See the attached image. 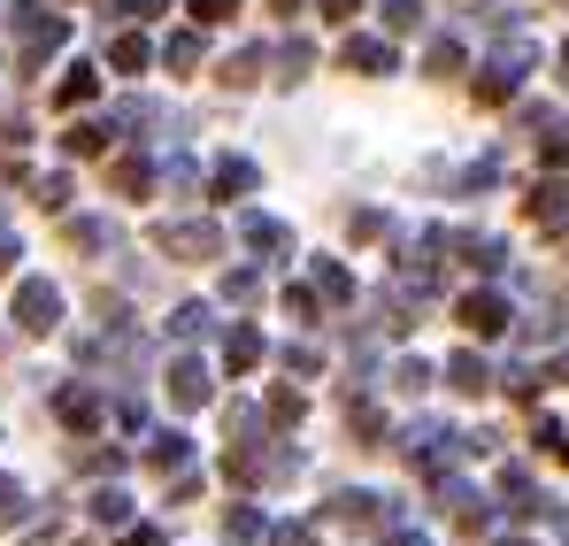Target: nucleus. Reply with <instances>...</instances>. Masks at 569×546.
<instances>
[{
	"mask_svg": "<svg viewBox=\"0 0 569 546\" xmlns=\"http://www.w3.org/2000/svg\"><path fill=\"white\" fill-rule=\"evenodd\" d=\"M462 324H470L477 339H500L516 316H508V300H500V292H470V300H462Z\"/></svg>",
	"mask_w": 569,
	"mask_h": 546,
	"instance_id": "6",
	"label": "nucleus"
},
{
	"mask_svg": "<svg viewBox=\"0 0 569 546\" xmlns=\"http://www.w3.org/2000/svg\"><path fill=\"white\" fill-rule=\"evenodd\" d=\"M86 469H93V477H116V469H123V455H116V447H100V455H86Z\"/></svg>",
	"mask_w": 569,
	"mask_h": 546,
	"instance_id": "35",
	"label": "nucleus"
},
{
	"mask_svg": "<svg viewBox=\"0 0 569 546\" xmlns=\"http://www.w3.org/2000/svg\"><path fill=\"white\" fill-rule=\"evenodd\" d=\"M54 416H62L70 431H93V424H100V393H93V385H62V400H54Z\"/></svg>",
	"mask_w": 569,
	"mask_h": 546,
	"instance_id": "8",
	"label": "nucleus"
},
{
	"mask_svg": "<svg viewBox=\"0 0 569 546\" xmlns=\"http://www.w3.org/2000/svg\"><path fill=\"white\" fill-rule=\"evenodd\" d=\"M423 62H431V78H455V70H462V47H455V39H431Z\"/></svg>",
	"mask_w": 569,
	"mask_h": 546,
	"instance_id": "25",
	"label": "nucleus"
},
{
	"mask_svg": "<svg viewBox=\"0 0 569 546\" xmlns=\"http://www.w3.org/2000/svg\"><path fill=\"white\" fill-rule=\"evenodd\" d=\"M170 400H178V408H208V400H216V369L200 363V355H178V363H170Z\"/></svg>",
	"mask_w": 569,
	"mask_h": 546,
	"instance_id": "3",
	"label": "nucleus"
},
{
	"mask_svg": "<svg viewBox=\"0 0 569 546\" xmlns=\"http://www.w3.org/2000/svg\"><path fill=\"white\" fill-rule=\"evenodd\" d=\"M16 324H23V331H39V339H47V331H54V324H62V292H54V285H47V277H23V285H16Z\"/></svg>",
	"mask_w": 569,
	"mask_h": 546,
	"instance_id": "2",
	"label": "nucleus"
},
{
	"mask_svg": "<svg viewBox=\"0 0 569 546\" xmlns=\"http://www.w3.org/2000/svg\"><path fill=\"white\" fill-rule=\"evenodd\" d=\"M423 16H416V0H385V31H416Z\"/></svg>",
	"mask_w": 569,
	"mask_h": 546,
	"instance_id": "30",
	"label": "nucleus"
},
{
	"mask_svg": "<svg viewBox=\"0 0 569 546\" xmlns=\"http://www.w3.org/2000/svg\"><path fill=\"white\" fill-rule=\"evenodd\" d=\"M270 546H316V532H308V524H278V532H270Z\"/></svg>",
	"mask_w": 569,
	"mask_h": 546,
	"instance_id": "33",
	"label": "nucleus"
},
{
	"mask_svg": "<svg viewBox=\"0 0 569 546\" xmlns=\"http://www.w3.org/2000/svg\"><path fill=\"white\" fill-rule=\"evenodd\" d=\"M347 70L392 78V70H400V54H392V39H347Z\"/></svg>",
	"mask_w": 569,
	"mask_h": 546,
	"instance_id": "9",
	"label": "nucleus"
},
{
	"mask_svg": "<svg viewBox=\"0 0 569 546\" xmlns=\"http://www.w3.org/2000/svg\"><path fill=\"white\" fill-rule=\"evenodd\" d=\"M239 231H247V247H254V255H284V247H292V239H284V224H278V216H247Z\"/></svg>",
	"mask_w": 569,
	"mask_h": 546,
	"instance_id": "14",
	"label": "nucleus"
},
{
	"mask_svg": "<svg viewBox=\"0 0 569 546\" xmlns=\"http://www.w3.org/2000/svg\"><path fill=\"white\" fill-rule=\"evenodd\" d=\"M392 385H400V393H423V385H431V369H423V363H400V369H392Z\"/></svg>",
	"mask_w": 569,
	"mask_h": 546,
	"instance_id": "32",
	"label": "nucleus"
},
{
	"mask_svg": "<svg viewBox=\"0 0 569 546\" xmlns=\"http://www.w3.org/2000/svg\"><path fill=\"white\" fill-rule=\"evenodd\" d=\"M447 385H455V393H492L485 355H470V347H462V355H447Z\"/></svg>",
	"mask_w": 569,
	"mask_h": 546,
	"instance_id": "11",
	"label": "nucleus"
},
{
	"mask_svg": "<svg viewBox=\"0 0 569 546\" xmlns=\"http://www.w3.org/2000/svg\"><path fill=\"white\" fill-rule=\"evenodd\" d=\"M539 447H547V455H555V461H569V431H562V424H555V416H539Z\"/></svg>",
	"mask_w": 569,
	"mask_h": 546,
	"instance_id": "29",
	"label": "nucleus"
},
{
	"mask_svg": "<svg viewBox=\"0 0 569 546\" xmlns=\"http://www.w3.org/2000/svg\"><path fill=\"white\" fill-rule=\"evenodd\" d=\"M23 516H31V493H23L16 477H0V532H16Z\"/></svg>",
	"mask_w": 569,
	"mask_h": 546,
	"instance_id": "19",
	"label": "nucleus"
},
{
	"mask_svg": "<svg viewBox=\"0 0 569 546\" xmlns=\"http://www.w3.org/2000/svg\"><path fill=\"white\" fill-rule=\"evenodd\" d=\"M316 292L323 300H355V277L339 270V262H316Z\"/></svg>",
	"mask_w": 569,
	"mask_h": 546,
	"instance_id": "24",
	"label": "nucleus"
},
{
	"mask_svg": "<svg viewBox=\"0 0 569 546\" xmlns=\"http://www.w3.org/2000/svg\"><path fill=\"white\" fill-rule=\"evenodd\" d=\"M223 363H231V369H254V363H262V339H254V331L239 324V331L223 339Z\"/></svg>",
	"mask_w": 569,
	"mask_h": 546,
	"instance_id": "20",
	"label": "nucleus"
},
{
	"mask_svg": "<svg viewBox=\"0 0 569 546\" xmlns=\"http://www.w3.org/2000/svg\"><path fill=\"white\" fill-rule=\"evenodd\" d=\"M223 539L231 546H270V516H262V508H223Z\"/></svg>",
	"mask_w": 569,
	"mask_h": 546,
	"instance_id": "10",
	"label": "nucleus"
},
{
	"mask_svg": "<svg viewBox=\"0 0 569 546\" xmlns=\"http://www.w3.org/2000/svg\"><path fill=\"white\" fill-rule=\"evenodd\" d=\"M531 216H539V224H569V185L547 178L539 192H531Z\"/></svg>",
	"mask_w": 569,
	"mask_h": 546,
	"instance_id": "16",
	"label": "nucleus"
},
{
	"mask_svg": "<svg viewBox=\"0 0 569 546\" xmlns=\"http://www.w3.org/2000/svg\"><path fill=\"white\" fill-rule=\"evenodd\" d=\"M239 192H254V162L247 155H223L216 162V200H239Z\"/></svg>",
	"mask_w": 569,
	"mask_h": 546,
	"instance_id": "13",
	"label": "nucleus"
},
{
	"mask_svg": "<svg viewBox=\"0 0 569 546\" xmlns=\"http://www.w3.org/2000/svg\"><path fill=\"white\" fill-rule=\"evenodd\" d=\"M170 331H178V339H208V331H216V308H208V300H186V308L170 316Z\"/></svg>",
	"mask_w": 569,
	"mask_h": 546,
	"instance_id": "18",
	"label": "nucleus"
},
{
	"mask_svg": "<svg viewBox=\"0 0 569 546\" xmlns=\"http://www.w3.org/2000/svg\"><path fill=\"white\" fill-rule=\"evenodd\" d=\"M270 416H278V424H300V416H308V400L284 385V393H270Z\"/></svg>",
	"mask_w": 569,
	"mask_h": 546,
	"instance_id": "27",
	"label": "nucleus"
},
{
	"mask_svg": "<svg viewBox=\"0 0 569 546\" xmlns=\"http://www.w3.org/2000/svg\"><path fill=\"white\" fill-rule=\"evenodd\" d=\"M154 247H162V255H186V262H208L223 239H216V224H162Z\"/></svg>",
	"mask_w": 569,
	"mask_h": 546,
	"instance_id": "4",
	"label": "nucleus"
},
{
	"mask_svg": "<svg viewBox=\"0 0 569 546\" xmlns=\"http://www.w3.org/2000/svg\"><path fill=\"white\" fill-rule=\"evenodd\" d=\"M562 70H569V39H562Z\"/></svg>",
	"mask_w": 569,
	"mask_h": 546,
	"instance_id": "40",
	"label": "nucleus"
},
{
	"mask_svg": "<svg viewBox=\"0 0 569 546\" xmlns=\"http://www.w3.org/2000/svg\"><path fill=\"white\" fill-rule=\"evenodd\" d=\"M385 546H431V539H423V532H392Z\"/></svg>",
	"mask_w": 569,
	"mask_h": 546,
	"instance_id": "39",
	"label": "nucleus"
},
{
	"mask_svg": "<svg viewBox=\"0 0 569 546\" xmlns=\"http://www.w3.org/2000/svg\"><path fill=\"white\" fill-rule=\"evenodd\" d=\"M100 147H108V131H100V123H70V131H62V155H70V162H93Z\"/></svg>",
	"mask_w": 569,
	"mask_h": 546,
	"instance_id": "17",
	"label": "nucleus"
},
{
	"mask_svg": "<svg viewBox=\"0 0 569 546\" xmlns=\"http://www.w3.org/2000/svg\"><path fill=\"white\" fill-rule=\"evenodd\" d=\"M62 39H70V23H62L54 8H39V0H23V8H16V54H23V70H31L39 54H54Z\"/></svg>",
	"mask_w": 569,
	"mask_h": 546,
	"instance_id": "1",
	"label": "nucleus"
},
{
	"mask_svg": "<svg viewBox=\"0 0 569 546\" xmlns=\"http://www.w3.org/2000/svg\"><path fill=\"white\" fill-rule=\"evenodd\" d=\"M231 8H239V0H192V16H200V23H223Z\"/></svg>",
	"mask_w": 569,
	"mask_h": 546,
	"instance_id": "34",
	"label": "nucleus"
},
{
	"mask_svg": "<svg viewBox=\"0 0 569 546\" xmlns=\"http://www.w3.org/2000/svg\"><path fill=\"white\" fill-rule=\"evenodd\" d=\"M262 292V270H231L223 277V300H254Z\"/></svg>",
	"mask_w": 569,
	"mask_h": 546,
	"instance_id": "26",
	"label": "nucleus"
},
{
	"mask_svg": "<svg viewBox=\"0 0 569 546\" xmlns=\"http://www.w3.org/2000/svg\"><path fill=\"white\" fill-rule=\"evenodd\" d=\"M523 70H531V47H508L492 70H485V86H477V100H508V92L523 86Z\"/></svg>",
	"mask_w": 569,
	"mask_h": 546,
	"instance_id": "5",
	"label": "nucleus"
},
{
	"mask_svg": "<svg viewBox=\"0 0 569 546\" xmlns=\"http://www.w3.org/2000/svg\"><path fill=\"white\" fill-rule=\"evenodd\" d=\"M262 70H270V54H262V47H247V54H231V70H223V78H231V86H262Z\"/></svg>",
	"mask_w": 569,
	"mask_h": 546,
	"instance_id": "23",
	"label": "nucleus"
},
{
	"mask_svg": "<svg viewBox=\"0 0 569 546\" xmlns=\"http://www.w3.org/2000/svg\"><path fill=\"white\" fill-rule=\"evenodd\" d=\"M93 524H131V493L100 485V493H93Z\"/></svg>",
	"mask_w": 569,
	"mask_h": 546,
	"instance_id": "21",
	"label": "nucleus"
},
{
	"mask_svg": "<svg viewBox=\"0 0 569 546\" xmlns=\"http://www.w3.org/2000/svg\"><path fill=\"white\" fill-rule=\"evenodd\" d=\"M93 92H100V70H93V62H70L62 86H54V100H62V108H86Z\"/></svg>",
	"mask_w": 569,
	"mask_h": 546,
	"instance_id": "12",
	"label": "nucleus"
},
{
	"mask_svg": "<svg viewBox=\"0 0 569 546\" xmlns=\"http://www.w3.org/2000/svg\"><path fill=\"white\" fill-rule=\"evenodd\" d=\"M123 546H162V532H154V524H139V532H123Z\"/></svg>",
	"mask_w": 569,
	"mask_h": 546,
	"instance_id": "37",
	"label": "nucleus"
},
{
	"mask_svg": "<svg viewBox=\"0 0 569 546\" xmlns=\"http://www.w3.org/2000/svg\"><path fill=\"white\" fill-rule=\"evenodd\" d=\"M108 62H116V70H147V62H154V47H147V39H139V31H123V39H116V54H108Z\"/></svg>",
	"mask_w": 569,
	"mask_h": 546,
	"instance_id": "22",
	"label": "nucleus"
},
{
	"mask_svg": "<svg viewBox=\"0 0 569 546\" xmlns=\"http://www.w3.org/2000/svg\"><path fill=\"white\" fill-rule=\"evenodd\" d=\"M308 62H316V54H308V47H300V39H292V47H284V54H278L284 86H300V70H308Z\"/></svg>",
	"mask_w": 569,
	"mask_h": 546,
	"instance_id": "31",
	"label": "nucleus"
},
{
	"mask_svg": "<svg viewBox=\"0 0 569 546\" xmlns=\"http://www.w3.org/2000/svg\"><path fill=\"white\" fill-rule=\"evenodd\" d=\"M439 508H447V516H455V524H485V493H477L470 477H439Z\"/></svg>",
	"mask_w": 569,
	"mask_h": 546,
	"instance_id": "7",
	"label": "nucleus"
},
{
	"mask_svg": "<svg viewBox=\"0 0 569 546\" xmlns=\"http://www.w3.org/2000/svg\"><path fill=\"white\" fill-rule=\"evenodd\" d=\"M192 62H200V31H178L170 39V70H192Z\"/></svg>",
	"mask_w": 569,
	"mask_h": 546,
	"instance_id": "28",
	"label": "nucleus"
},
{
	"mask_svg": "<svg viewBox=\"0 0 569 546\" xmlns=\"http://www.w3.org/2000/svg\"><path fill=\"white\" fill-rule=\"evenodd\" d=\"M186 455H192L186 431H154V439H147V461H154V469H186Z\"/></svg>",
	"mask_w": 569,
	"mask_h": 546,
	"instance_id": "15",
	"label": "nucleus"
},
{
	"mask_svg": "<svg viewBox=\"0 0 569 546\" xmlns=\"http://www.w3.org/2000/svg\"><path fill=\"white\" fill-rule=\"evenodd\" d=\"M16 262H23V247H16V239H0V277L16 270Z\"/></svg>",
	"mask_w": 569,
	"mask_h": 546,
	"instance_id": "38",
	"label": "nucleus"
},
{
	"mask_svg": "<svg viewBox=\"0 0 569 546\" xmlns=\"http://www.w3.org/2000/svg\"><path fill=\"white\" fill-rule=\"evenodd\" d=\"M316 8H323V16H331V23H347V16H355V8H362V0H316Z\"/></svg>",
	"mask_w": 569,
	"mask_h": 546,
	"instance_id": "36",
	"label": "nucleus"
}]
</instances>
